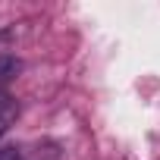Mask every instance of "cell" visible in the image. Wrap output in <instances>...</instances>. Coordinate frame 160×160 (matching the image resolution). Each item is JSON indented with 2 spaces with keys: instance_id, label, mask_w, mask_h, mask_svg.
I'll return each mask as SVG.
<instances>
[{
  "instance_id": "obj_1",
  "label": "cell",
  "mask_w": 160,
  "mask_h": 160,
  "mask_svg": "<svg viewBox=\"0 0 160 160\" xmlns=\"http://www.w3.org/2000/svg\"><path fill=\"white\" fill-rule=\"evenodd\" d=\"M16 72H19V60L10 57V53H3V57H0V98H3V91L10 88V82L16 78Z\"/></svg>"
},
{
  "instance_id": "obj_2",
  "label": "cell",
  "mask_w": 160,
  "mask_h": 160,
  "mask_svg": "<svg viewBox=\"0 0 160 160\" xmlns=\"http://www.w3.org/2000/svg\"><path fill=\"white\" fill-rule=\"evenodd\" d=\"M16 116H19V104H16L13 98H7V94H3V98H0V135H3V132L13 126V119H16Z\"/></svg>"
},
{
  "instance_id": "obj_3",
  "label": "cell",
  "mask_w": 160,
  "mask_h": 160,
  "mask_svg": "<svg viewBox=\"0 0 160 160\" xmlns=\"http://www.w3.org/2000/svg\"><path fill=\"white\" fill-rule=\"evenodd\" d=\"M0 160H22V151L13 148V144L10 148H0Z\"/></svg>"
}]
</instances>
